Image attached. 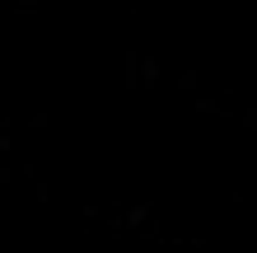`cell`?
<instances>
[]
</instances>
